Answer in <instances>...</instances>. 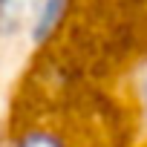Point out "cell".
I'll return each mask as SVG.
<instances>
[{
  "instance_id": "obj_1",
  "label": "cell",
  "mask_w": 147,
  "mask_h": 147,
  "mask_svg": "<svg viewBox=\"0 0 147 147\" xmlns=\"http://www.w3.org/2000/svg\"><path fill=\"white\" fill-rule=\"evenodd\" d=\"M40 0H0V32L20 29L32 15H38Z\"/></svg>"
},
{
  "instance_id": "obj_2",
  "label": "cell",
  "mask_w": 147,
  "mask_h": 147,
  "mask_svg": "<svg viewBox=\"0 0 147 147\" xmlns=\"http://www.w3.org/2000/svg\"><path fill=\"white\" fill-rule=\"evenodd\" d=\"M61 12H63V0H46L38 9V15H35V40H40V38H46L52 32V26L58 23Z\"/></svg>"
},
{
  "instance_id": "obj_3",
  "label": "cell",
  "mask_w": 147,
  "mask_h": 147,
  "mask_svg": "<svg viewBox=\"0 0 147 147\" xmlns=\"http://www.w3.org/2000/svg\"><path fill=\"white\" fill-rule=\"evenodd\" d=\"M18 147H63V144L55 136H49V133H29V136L20 138Z\"/></svg>"
}]
</instances>
